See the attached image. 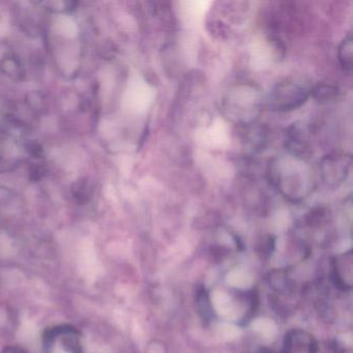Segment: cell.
<instances>
[{"label": "cell", "instance_id": "1", "mask_svg": "<svg viewBox=\"0 0 353 353\" xmlns=\"http://www.w3.org/2000/svg\"><path fill=\"white\" fill-rule=\"evenodd\" d=\"M268 176L279 193L292 203L305 201L315 188L311 165L305 159L291 154L272 160Z\"/></svg>", "mask_w": 353, "mask_h": 353}, {"label": "cell", "instance_id": "2", "mask_svg": "<svg viewBox=\"0 0 353 353\" xmlns=\"http://www.w3.org/2000/svg\"><path fill=\"white\" fill-rule=\"evenodd\" d=\"M262 106L261 90L251 81L231 84L223 97L222 111L225 117L239 128L257 123Z\"/></svg>", "mask_w": 353, "mask_h": 353}, {"label": "cell", "instance_id": "3", "mask_svg": "<svg viewBox=\"0 0 353 353\" xmlns=\"http://www.w3.org/2000/svg\"><path fill=\"white\" fill-rule=\"evenodd\" d=\"M310 98V90L293 80L276 84L270 94L268 105L276 112H289L301 108Z\"/></svg>", "mask_w": 353, "mask_h": 353}, {"label": "cell", "instance_id": "4", "mask_svg": "<svg viewBox=\"0 0 353 353\" xmlns=\"http://www.w3.org/2000/svg\"><path fill=\"white\" fill-rule=\"evenodd\" d=\"M352 158L345 152L326 154L320 162V174L326 187L336 190L348 179Z\"/></svg>", "mask_w": 353, "mask_h": 353}, {"label": "cell", "instance_id": "5", "mask_svg": "<svg viewBox=\"0 0 353 353\" xmlns=\"http://www.w3.org/2000/svg\"><path fill=\"white\" fill-rule=\"evenodd\" d=\"M285 148L289 154L303 158L309 152V137L305 128L301 123H293L285 133Z\"/></svg>", "mask_w": 353, "mask_h": 353}, {"label": "cell", "instance_id": "6", "mask_svg": "<svg viewBox=\"0 0 353 353\" xmlns=\"http://www.w3.org/2000/svg\"><path fill=\"white\" fill-rule=\"evenodd\" d=\"M243 131V142L245 148L253 152H260L268 145V130L264 125H254L241 128Z\"/></svg>", "mask_w": 353, "mask_h": 353}, {"label": "cell", "instance_id": "7", "mask_svg": "<svg viewBox=\"0 0 353 353\" xmlns=\"http://www.w3.org/2000/svg\"><path fill=\"white\" fill-rule=\"evenodd\" d=\"M352 254L338 256L334 262V278L336 284L343 289H350L352 286Z\"/></svg>", "mask_w": 353, "mask_h": 353}, {"label": "cell", "instance_id": "8", "mask_svg": "<svg viewBox=\"0 0 353 353\" xmlns=\"http://www.w3.org/2000/svg\"><path fill=\"white\" fill-rule=\"evenodd\" d=\"M310 97H313L320 104H330L338 100L340 90L332 84L319 83L310 90Z\"/></svg>", "mask_w": 353, "mask_h": 353}, {"label": "cell", "instance_id": "9", "mask_svg": "<svg viewBox=\"0 0 353 353\" xmlns=\"http://www.w3.org/2000/svg\"><path fill=\"white\" fill-rule=\"evenodd\" d=\"M338 59L341 67L347 73H351L353 69V39L352 34L345 37L338 48Z\"/></svg>", "mask_w": 353, "mask_h": 353}, {"label": "cell", "instance_id": "10", "mask_svg": "<svg viewBox=\"0 0 353 353\" xmlns=\"http://www.w3.org/2000/svg\"><path fill=\"white\" fill-rule=\"evenodd\" d=\"M268 43H270V49L274 53V59H284L286 55V46H285L284 42L279 38H270Z\"/></svg>", "mask_w": 353, "mask_h": 353}, {"label": "cell", "instance_id": "11", "mask_svg": "<svg viewBox=\"0 0 353 353\" xmlns=\"http://www.w3.org/2000/svg\"><path fill=\"white\" fill-rule=\"evenodd\" d=\"M1 353H30L26 349L21 348V347L18 346H10L7 347V348L3 349V352Z\"/></svg>", "mask_w": 353, "mask_h": 353}]
</instances>
